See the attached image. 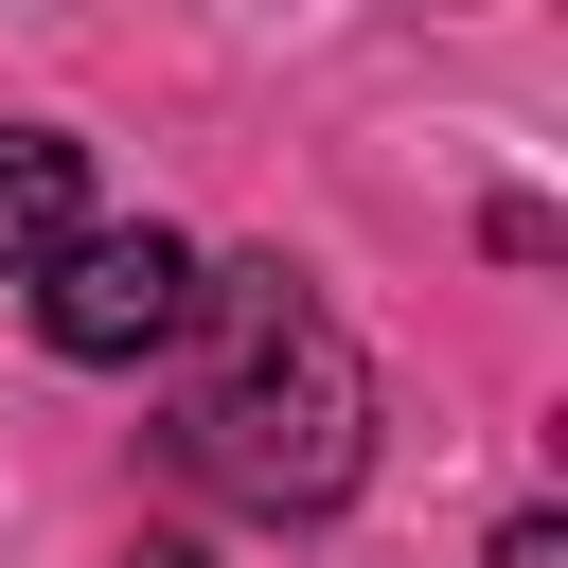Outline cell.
Returning a JSON list of instances; mask_svg holds the SVG:
<instances>
[{"mask_svg":"<svg viewBox=\"0 0 568 568\" xmlns=\"http://www.w3.org/2000/svg\"><path fill=\"white\" fill-rule=\"evenodd\" d=\"M178 320H195V248L160 231V213H89L53 266H36V337L71 355V373H124V355H178Z\"/></svg>","mask_w":568,"mask_h":568,"instance_id":"7a4b0ae2","label":"cell"},{"mask_svg":"<svg viewBox=\"0 0 568 568\" xmlns=\"http://www.w3.org/2000/svg\"><path fill=\"white\" fill-rule=\"evenodd\" d=\"M124 568H213V550H195V532H142V550H124Z\"/></svg>","mask_w":568,"mask_h":568,"instance_id":"5b68a950","label":"cell"},{"mask_svg":"<svg viewBox=\"0 0 568 568\" xmlns=\"http://www.w3.org/2000/svg\"><path fill=\"white\" fill-rule=\"evenodd\" d=\"M195 373H178V462L231 497V515H337L373 479V355L248 248V266H195Z\"/></svg>","mask_w":568,"mask_h":568,"instance_id":"6da1fadb","label":"cell"},{"mask_svg":"<svg viewBox=\"0 0 568 568\" xmlns=\"http://www.w3.org/2000/svg\"><path fill=\"white\" fill-rule=\"evenodd\" d=\"M71 231H89V142H53V124H0V284H36Z\"/></svg>","mask_w":568,"mask_h":568,"instance_id":"3957f363","label":"cell"},{"mask_svg":"<svg viewBox=\"0 0 568 568\" xmlns=\"http://www.w3.org/2000/svg\"><path fill=\"white\" fill-rule=\"evenodd\" d=\"M479 568H568V515H515V532H497Z\"/></svg>","mask_w":568,"mask_h":568,"instance_id":"277c9868","label":"cell"}]
</instances>
